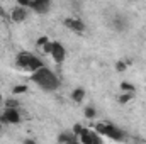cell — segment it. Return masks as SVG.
I'll use <instances>...</instances> for the list:
<instances>
[{"instance_id": "1", "label": "cell", "mask_w": 146, "mask_h": 144, "mask_svg": "<svg viewBox=\"0 0 146 144\" xmlns=\"http://www.w3.org/2000/svg\"><path fill=\"white\" fill-rule=\"evenodd\" d=\"M31 81L36 83L37 87H39L41 90H44V92H54V90H58L60 85H61V81H60V78L56 76V73L51 71L46 65L41 66L39 70L31 73Z\"/></svg>"}, {"instance_id": "2", "label": "cell", "mask_w": 146, "mask_h": 144, "mask_svg": "<svg viewBox=\"0 0 146 144\" xmlns=\"http://www.w3.org/2000/svg\"><path fill=\"white\" fill-rule=\"evenodd\" d=\"M15 66L19 70H22V71L33 73V71H36V70H39L41 66H44V63H42L41 58H37L36 54L22 51V53H19L15 56Z\"/></svg>"}, {"instance_id": "3", "label": "cell", "mask_w": 146, "mask_h": 144, "mask_svg": "<svg viewBox=\"0 0 146 144\" xmlns=\"http://www.w3.org/2000/svg\"><path fill=\"white\" fill-rule=\"evenodd\" d=\"M94 129H95L100 136H106V137H109V139H112V141H117V143H122V141H126V139H127L126 132H124L122 129H119L117 126H114V124L97 122Z\"/></svg>"}, {"instance_id": "4", "label": "cell", "mask_w": 146, "mask_h": 144, "mask_svg": "<svg viewBox=\"0 0 146 144\" xmlns=\"http://www.w3.org/2000/svg\"><path fill=\"white\" fill-rule=\"evenodd\" d=\"M0 120H2L5 126H7V124H12V126L21 124L22 117H21L19 107H5V110H3L2 115H0Z\"/></svg>"}, {"instance_id": "5", "label": "cell", "mask_w": 146, "mask_h": 144, "mask_svg": "<svg viewBox=\"0 0 146 144\" xmlns=\"http://www.w3.org/2000/svg\"><path fill=\"white\" fill-rule=\"evenodd\" d=\"M78 141L82 144H102V136L97 131H90V129H82V132L78 134Z\"/></svg>"}, {"instance_id": "6", "label": "cell", "mask_w": 146, "mask_h": 144, "mask_svg": "<svg viewBox=\"0 0 146 144\" xmlns=\"http://www.w3.org/2000/svg\"><path fill=\"white\" fill-rule=\"evenodd\" d=\"M63 24H65L66 29H70L75 34H83V32L87 31V24H85L82 19H76V17H66V19L63 20Z\"/></svg>"}, {"instance_id": "7", "label": "cell", "mask_w": 146, "mask_h": 144, "mask_svg": "<svg viewBox=\"0 0 146 144\" xmlns=\"http://www.w3.org/2000/svg\"><path fill=\"white\" fill-rule=\"evenodd\" d=\"M51 58L54 59V63L61 65L66 58V49L60 41H53V49H51Z\"/></svg>"}, {"instance_id": "8", "label": "cell", "mask_w": 146, "mask_h": 144, "mask_svg": "<svg viewBox=\"0 0 146 144\" xmlns=\"http://www.w3.org/2000/svg\"><path fill=\"white\" fill-rule=\"evenodd\" d=\"M27 7H22V5H15L10 12V20L15 22V24H21L27 19Z\"/></svg>"}, {"instance_id": "9", "label": "cell", "mask_w": 146, "mask_h": 144, "mask_svg": "<svg viewBox=\"0 0 146 144\" xmlns=\"http://www.w3.org/2000/svg\"><path fill=\"white\" fill-rule=\"evenodd\" d=\"M29 9H33L36 14H48L51 9V0H31Z\"/></svg>"}, {"instance_id": "10", "label": "cell", "mask_w": 146, "mask_h": 144, "mask_svg": "<svg viewBox=\"0 0 146 144\" xmlns=\"http://www.w3.org/2000/svg\"><path fill=\"white\" fill-rule=\"evenodd\" d=\"M110 26H112L114 31H117V32H124V31L129 27V22H127V19H126L124 15H114Z\"/></svg>"}, {"instance_id": "11", "label": "cell", "mask_w": 146, "mask_h": 144, "mask_svg": "<svg viewBox=\"0 0 146 144\" xmlns=\"http://www.w3.org/2000/svg\"><path fill=\"white\" fill-rule=\"evenodd\" d=\"M56 141L60 144H75L78 141V136L75 134V132H68V131H65V132H61L58 137H56Z\"/></svg>"}, {"instance_id": "12", "label": "cell", "mask_w": 146, "mask_h": 144, "mask_svg": "<svg viewBox=\"0 0 146 144\" xmlns=\"http://www.w3.org/2000/svg\"><path fill=\"white\" fill-rule=\"evenodd\" d=\"M85 97H87V90H85L83 87H76L72 92V100L75 104H82V102L85 100Z\"/></svg>"}, {"instance_id": "13", "label": "cell", "mask_w": 146, "mask_h": 144, "mask_svg": "<svg viewBox=\"0 0 146 144\" xmlns=\"http://www.w3.org/2000/svg\"><path fill=\"white\" fill-rule=\"evenodd\" d=\"M134 98V93H129V92H122L119 97H117V102H119V105H127L131 100Z\"/></svg>"}, {"instance_id": "14", "label": "cell", "mask_w": 146, "mask_h": 144, "mask_svg": "<svg viewBox=\"0 0 146 144\" xmlns=\"http://www.w3.org/2000/svg\"><path fill=\"white\" fill-rule=\"evenodd\" d=\"M83 115H85L88 120H94V119L97 117V110L92 107V105H87V107L83 108Z\"/></svg>"}, {"instance_id": "15", "label": "cell", "mask_w": 146, "mask_h": 144, "mask_svg": "<svg viewBox=\"0 0 146 144\" xmlns=\"http://www.w3.org/2000/svg\"><path fill=\"white\" fill-rule=\"evenodd\" d=\"M119 88H121V92H129V93H134L136 92V87L131 81H121Z\"/></svg>"}, {"instance_id": "16", "label": "cell", "mask_w": 146, "mask_h": 144, "mask_svg": "<svg viewBox=\"0 0 146 144\" xmlns=\"http://www.w3.org/2000/svg\"><path fill=\"white\" fill-rule=\"evenodd\" d=\"M114 66H115V71H117V73H124L126 70H127V66H129V65H127V61H126V59H119V61H115V65H114Z\"/></svg>"}, {"instance_id": "17", "label": "cell", "mask_w": 146, "mask_h": 144, "mask_svg": "<svg viewBox=\"0 0 146 144\" xmlns=\"http://www.w3.org/2000/svg\"><path fill=\"white\" fill-rule=\"evenodd\" d=\"M27 92V85H14L12 87V93L14 95H22Z\"/></svg>"}, {"instance_id": "18", "label": "cell", "mask_w": 146, "mask_h": 144, "mask_svg": "<svg viewBox=\"0 0 146 144\" xmlns=\"http://www.w3.org/2000/svg\"><path fill=\"white\" fill-rule=\"evenodd\" d=\"M51 49H53V41H48L46 44L41 46V51H42L44 54H51Z\"/></svg>"}, {"instance_id": "19", "label": "cell", "mask_w": 146, "mask_h": 144, "mask_svg": "<svg viewBox=\"0 0 146 144\" xmlns=\"http://www.w3.org/2000/svg\"><path fill=\"white\" fill-rule=\"evenodd\" d=\"M5 107H19V100H15V98H7V100H5Z\"/></svg>"}, {"instance_id": "20", "label": "cell", "mask_w": 146, "mask_h": 144, "mask_svg": "<svg viewBox=\"0 0 146 144\" xmlns=\"http://www.w3.org/2000/svg\"><path fill=\"white\" fill-rule=\"evenodd\" d=\"M48 41H49V37H48V36H41L36 41V46H37V48H41V46H42V44H46Z\"/></svg>"}, {"instance_id": "21", "label": "cell", "mask_w": 146, "mask_h": 144, "mask_svg": "<svg viewBox=\"0 0 146 144\" xmlns=\"http://www.w3.org/2000/svg\"><path fill=\"white\" fill-rule=\"evenodd\" d=\"M82 129H83V126H82V124H75V126H73V132H75L76 136L82 132Z\"/></svg>"}, {"instance_id": "22", "label": "cell", "mask_w": 146, "mask_h": 144, "mask_svg": "<svg viewBox=\"0 0 146 144\" xmlns=\"http://www.w3.org/2000/svg\"><path fill=\"white\" fill-rule=\"evenodd\" d=\"M17 5H22V7H29L31 5V0H15Z\"/></svg>"}, {"instance_id": "23", "label": "cell", "mask_w": 146, "mask_h": 144, "mask_svg": "<svg viewBox=\"0 0 146 144\" xmlns=\"http://www.w3.org/2000/svg\"><path fill=\"white\" fill-rule=\"evenodd\" d=\"M22 143H26V144H34V143H36V139H31V137H27V139H24Z\"/></svg>"}, {"instance_id": "24", "label": "cell", "mask_w": 146, "mask_h": 144, "mask_svg": "<svg viewBox=\"0 0 146 144\" xmlns=\"http://www.w3.org/2000/svg\"><path fill=\"white\" fill-rule=\"evenodd\" d=\"M0 17H3V19H5V10H3L2 7H0Z\"/></svg>"}, {"instance_id": "25", "label": "cell", "mask_w": 146, "mask_h": 144, "mask_svg": "<svg viewBox=\"0 0 146 144\" xmlns=\"http://www.w3.org/2000/svg\"><path fill=\"white\" fill-rule=\"evenodd\" d=\"M2 131H3V122L0 120V132H2Z\"/></svg>"}, {"instance_id": "26", "label": "cell", "mask_w": 146, "mask_h": 144, "mask_svg": "<svg viewBox=\"0 0 146 144\" xmlns=\"http://www.w3.org/2000/svg\"><path fill=\"white\" fill-rule=\"evenodd\" d=\"M2 102H3V97H2V93H0V104H2Z\"/></svg>"}]
</instances>
